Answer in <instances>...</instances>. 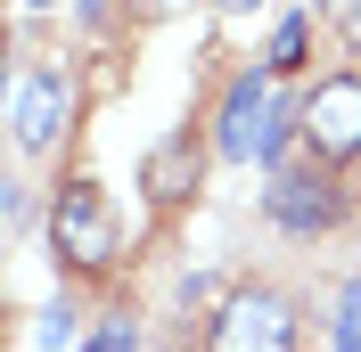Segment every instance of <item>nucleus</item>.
<instances>
[{
    "label": "nucleus",
    "mask_w": 361,
    "mask_h": 352,
    "mask_svg": "<svg viewBox=\"0 0 361 352\" xmlns=\"http://www.w3.org/2000/svg\"><path fill=\"white\" fill-rule=\"evenodd\" d=\"M49 254H58L74 279L115 270L123 230H115V205H107V189H99V180H66V189H58V205H49Z\"/></svg>",
    "instance_id": "1"
},
{
    "label": "nucleus",
    "mask_w": 361,
    "mask_h": 352,
    "mask_svg": "<svg viewBox=\"0 0 361 352\" xmlns=\"http://www.w3.org/2000/svg\"><path fill=\"white\" fill-rule=\"evenodd\" d=\"M205 352H295V303L279 287H238L205 320Z\"/></svg>",
    "instance_id": "2"
},
{
    "label": "nucleus",
    "mask_w": 361,
    "mask_h": 352,
    "mask_svg": "<svg viewBox=\"0 0 361 352\" xmlns=\"http://www.w3.org/2000/svg\"><path fill=\"white\" fill-rule=\"evenodd\" d=\"M304 148H312V164L361 156V74H329L304 90Z\"/></svg>",
    "instance_id": "3"
},
{
    "label": "nucleus",
    "mask_w": 361,
    "mask_h": 352,
    "mask_svg": "<svg viewBox=\"0 0 361 352\" xmlns=\"http://www.w3.org/2000/svg\"><path fill=\"white\" fill-rule=\"evenodd\" d=\"M74 123V90L66 74H49V66H25L17 82H8V139H17L25 156L33 148H58Z\"/></svg>",
    "instance_id": "4"
},
{
    "label": "nucleus",
    "mask_w": 361,
    "mask_h": 352,
    "mask_svg": "<svg viewBox=\"0 0 361 352\" xmlns=\"http://www.w3.org/2000/svg\"><path fill=\"white\" fill-rule=\"evenodd\" d=\"M263 213H271V230H288V238H320V230L345 221V197H337L329 172H271Z\"/></svg>",
    "instance_id": "5"
},
{
    "label": "nucleus",
    "mask_w": 361,
    "mask_h": 352,
    "mask_svg": "<svg viewBox=\"0 0 361 352\" xmlns=\"http://www.w3.org/2000/svg\"><path fill=\"white\" fill-rule=\"evenodd\" d=\"M197 180H205V139H197V132H164L157 148L140 156V197L157 205V213L189 205V197H197Z\"/></svg>",
    "instance_id": "6"
},
{
    "label": "nucleus",
    "mask_w": 361,
    "mask_h": 352,
    "mask_svg": "<svg viewBox=\"0 0 361 352\" xmlns=\"http://www.w3.org/2000/svg\"><path fill=\"white\" fill-rule=\"evenodd\" d=\"M263 115H271L263 74H238V82H230V99H222V132H214V148L238 156V164H255V156H263Z\"/></svg>",
    "instance_id": "7"
},
{
    "label": "nucleus",
    "mask_w": 361,
    "mask_h": 352,
    "mask_svg": "<svg viewBox=\"0 0 361 352\" xmlns=\"http://www.w3.org/2000/svg\"><path fill=\"white\" fill-rule=\"evenodd\" d=\"M304 42H312V33H304V17H288L279 33H271V58H263V74H295V66H304Z\"/></svg>",
    "instance_id": "8"
},
{
    "label": "nucleus",
    "mask_w": 361,
    "mask_h": 352,
    "mask_svg": "<svg viewBox=\"0 0 361 352\" xmlns=\"http://www.w3.org/2000/svg\"><path fill=\"white\" fill-rule=\"evenodd\" d=\"M74 336H82V311H74V303H49L42 328H33V344H42V352H66Z\"/></svg>",
    "instance_id": "9"
},
{
    "label": "nucleus",
    "mask_w": 361,
    "mask_h": 352,
    "mask_svg": "<svg viewBox=\"0 0 361 352\" xmlns=\"http://www.w3.org/2000/svg\"><path fill=\"white\" fill-rule=\"evenodd\" d=\"M329 344L337 352H361V279L337 295V320H329Z\"/></svg>",
    "instance_id": "10"
},
{
    "label": "nucleus",
    "mask_w": 361,
    "mask_h": 352,
    "mask_svg": "<svg viewBox=\"0 0 361 352\" xmlns=\"http://www.w3.org/2000/svg\"><path fill=\"white\" fill-rule=\"evenodd\" d=\"M82 352H140V328H132V320H123V311H115V320H107V328H99V336H90Z\"/></svg>",
    "instance_id": "11"
},
{
    "label": "nucleus",
    "mask_w": 361,
    "mask_h": 352,
    "mask_svg": "<svg viewBox=\"0 0 361 352\" xmlns=\"http://www.w3.org/2000/svg\"><path fill=\"white\" fill-rule=\"evenodd\" d=\"M337 33H345V49L361 58V0H337Z\"/></svg>",
    "instance_id": "12"
},
{
    "label": "nucleus",
    "mask_w": 361,
    "mask_h": 352,
    "mask_svg": "<svg viewBox=\"0 0 361 352\" xmlns=\"http://www.w3.org/2000/svg\"><path fill=\"white\" fill-rule=\"evenodd\" d=\"M180 8H197V0H132V17H148V25H157V17H180Z\"/></svg>",
    "instance_id": "13"
},
{
    "label": "nucleus",
    "mask_w": 361,
    "mask_h": 352,
    "mask_svg": "<svg viewBox=\"0 0 361 352\" xmlns=\"http://www.w3.org/2000/svg\"><path fill=\"white\" fill-rule=\"evenodd\" d=\"M25 8H58V0H25Z\"/></svg>",
    "instance_id": "14"
}]
</instances>
